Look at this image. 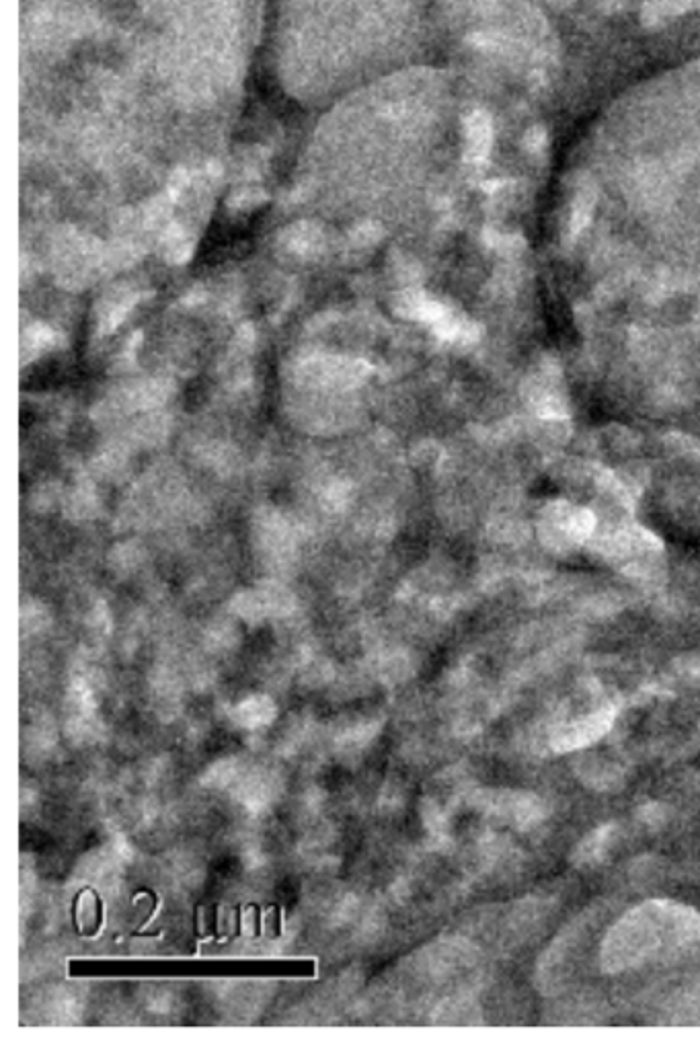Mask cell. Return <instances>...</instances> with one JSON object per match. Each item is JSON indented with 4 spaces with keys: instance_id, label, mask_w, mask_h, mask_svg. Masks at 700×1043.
Here are the masks:
<instances>
[{
    "instance_id": "cell-1",
    "label": "cell",
    "mask_w": 700,
    "mask_h": 1043,
    "mask_svg": "<svg viewBox=\"0 0 700 1043\" xmlns=\"http://www.w3.org/2000/svg\"><path fill=\"white\" fill-rule=\"evenodd\" d=\"M668 920V906L645 904L622 918L602 947V965L608 972H622L643 961L661 943Z\"/></svg>"
},
{
    "instance_id": "cell-2",
    "label": "cell",
    "mask_w": 700,
    "mask_h": 1043,
    "mask_svg": "<svg viewBox=\"0 0 700 1043\" xmlns=\"http://www.w3.org/2000/svg\"><path fill=\"white\" fill-rule=\"evenodd\" d=\"M614 707L600 709L588 717H581L577 721L561 725L551 738V746L555 752H573L579 748H586L592 742L606 736L608 729L614 721Z\"/></svg>"
},
{
    "instance_id": "cell-3",
    "label": "cell",
    "mask_w": 700,
    "mask_h": 1043,
    "mask_svg": "<svg viewBox=\"0 0 700 1043\" xmlns=\"http://www.w3.org/2000/svg\"><path fill=\"white\" fill-rule=\"evenodd\" d=\"M462 138L466 163L479 165L487 161L495 140L491 113L485 109H473L471 113H466L462 120Z\"/></svg>"
},
{
    "instance_id": "cell-4",
    "label": "cell",
    "mask_w": 700,
    "mask_h": 1043,
    "mask_svg": "<svg viewBox=\"0 0 700 1043\" xmlns=\"http://www.w3.org/2000/svg\"><path fill=\"white\" fill-rule=\"evenodd\" d=\"M694 7L696 0H645L641 9V23L647 29L664 27Z\"/></svg>"
},
{
    "instance_id": "cell-5",
    "label": "cell",
    "mask_w": 700,
    "mask_h": 1043,
    "mask_svg": "<svg viewBox=\"0 0 700 1043\" xmlns=\"http://www.w3.org/2000/svg\"><path fill=\"white\" fill-rule=\"evenodd\" d=\"M284 243L292 253L306 257L317 253L323 247V233L313 222H300L286 230Z\"/></svg>"
},
{
    "instance_id": "cell-6",
    "label": "cell",
    "mask_w": 700,
    "mask_h": 1043,
    "mask_svg": "<svg viewBox=\"0 0 700 1043\" xmlns=\"http://www.w3.org/2000/svg\"><path fill=\"white\" fill-rule=\"evenodd\" d=\"M171 397V384L165 380H146L128 393L132 409H154Z\"/></svg>"
},
{
    "instance_id": "cell-7",
    "label": "cell",
    "mask_w": 700,
    "mask_h": 1043,
    "mask_svg": "<svg viewBox=\"0 0 700 1043\" xmlns=\"http://www.w3.org/2000/svg\"><path fill=\"white\" fill-rule=\"evenodd\" d=\"M596 208V189L592 185H581L575 193L569 216V235L577 237L583 228L592 220Z\"/></svg>"
},
{
    "instance_id": "cell-8",
    "label": "cell",
    "mask_w": 700,
    "mask_h": 1043,
    "mask_svg": "<svg viewBox=\"0 0 700 1043\" xmlns=\"http://www.w3.org/2000/svg\"><path fill=\"white\" fill-rule=\"evenodd\" d=\"M612 826H604L600 830H596L590 838H586V842H581L579 851L575 853V861L583 867V865H594L598 863L604 853L608 851L610 846V840H612Z\"/></svg>"
},
{
    "instance_id": "cell-9",
    "label": "cell",
    "mask_w": 700,
    "mask_h": 1043,
    "mask_svg": "<svg viewBox=\"0 0 700 1043\" xmlns=\"http://www.w3.org/2000/svg\"><path fill=\"white\" fill-rule=\"evenodd\" d=\"M52 341H54V333L46 325H42V323L29 325L21 335V362L25 364L29 358L40 356L44 350H48Z\"/></svg>"
},
{
    "instance_id": "cell-10",
    "label": "cell",
    "mask_w": 700,
    "mask_h": 1043,
    "mask_svg": "<svg viewBox=\"0 0 700 1043\" xmlns=\"http://www.w3.org/2000/svg\"><path fill=\"white\" fill-rule=\"evenodd\" d=\"M193 253V243L183 233L181 226H167L163 233V257L171 263H185Z\"/></svg>"
},
{
    "instance_id": "cell-11",
    "label": "cell",
    "mask_w": 700,
    "mask_h": 1043,
    "mask_svg": "<svg viewBox=\"0 0 700 1043\" xmlns=\"http://www.w3.org/2000/svg\"><path fill=\"white\" fill-rule=\"evenodd\" d=\"M167 432H169L167 417L159 415V413H148L136 426L138 438L142 442H146V444L161 442L163 438H167Z\"/></svg>"
},
{
    "instance_id": "cell-12",
    "label": "cell",
    "mask_w": 700,
    "mask_h": 1043,
    "mask_svg": "<svg viewBox=\"0 0 700 1043\" xmlns=\"http://www.w3.org/2000/svg\"><path fill=\"white\" fill-rule=\"evenodd\" d=\"M95 510H97V499L89 489L74 491L66 501V512L74 520H87L95 514Z\"/></svg>"
},
{
    "instance_id": "cell-13",
    "label": "cell",
    "mask_w": 700,
    "mask_h": 1043,
    "mask_svg": "<svg viewBox=\"0 0 700 1043\" xmlns=\"http://www.w3.org/2000/svg\"><path fill=\"white\" fill-rule=\"evenodd\" d=\"M596 530V516L590 510H577L571 514L567 522V532L573 540H586Z\"/></svg>"
},
{
    "instance_id": "cell-14",
    "label": "cell",
    "mask_w": 700,
    "mask_h": 1043,
    "mask_svg": "<svg viewBox=\"0 0 700 1043\" xmlns=\"http://www.w3.org/2000/svg\"><path fill=\"white\" fill-rule=\"evenodd\" d=\"M349 501H352V487H349V483H345V481L331 483L323 493V504L331 512L345 510Z\"/></svg>"
},
{
    "instance_id": "cell-15",
    "label": "cell",
    "mask_w": 700,
    "mask_h": 1043,
    "mask_svg": "<svg viewBox=\"0 0 700 1043\" xmlns=\"http://www.w3.org/2000/svg\"><path fill=\"white\" fill-rule=\"evenodd\" d=\"M382 237V228L376 222H362L352 230V241L360 247L376 245Z\"/></svg>"
},
{
    "instance_id": "cell-16",
    "label": "cell",
    "mask_w": 700,
    "mask_h": 1043,
    "mask_svg": "<svg viewBox=\"0 0 700 1043\" xmlns=\"http://www.w3.org/2000/svg\"><path fill=\"white\" fill-rule=\"evenodd\" d=\"M549 144V132L544 126H532L528 128V132L524 134V148L528 152H542L544 148H547Z\"/></svg>"
},
{
    "instance_id": "cell-17",
    "label": "cell",
    "mask_w": 700,
    "mask_h": 1043,
    "mask_svg": "<svg viewBox=\"0 0 700 1043\" xmlns=\"http://www.w3.org/2000/svg\"><path fill=\"white\" fill-rule=\"evenodd\" d=\"M58 495H60V489L54 483H46V485H42L40 489L35 491L33 506L37 510H50L58 501Z\"/></svg>"
},
{
    "instance_id": "cell-18",
    "label": "cell",
    "mask_w": 700,
    "mask_h": 1043,
    "mask_svg": "<svg viewBox=\"0 0 700 1043\" xmlns=\"http://www.w3.org/2000/svg\"><path fill=\"white\" fill-rule=\"evenodd\" d=\"M265 200L263 193L259 191H253V189H247L243 193H239V196L232 198V208H239V210H249V208H255L257 204H261Z\"/></svg>"
},
{
    "instance_id": "cell-19",
    "label": "cell",
    "mask_w": 700,
    "mask_h": 1043,
    "mask_svg": "<svg viewBox=\"0 0 700 1043\" xmlns=\"http://www.w3.org/2000/svg\"><path fill=\"white\" fill-rule=\"evenodd\" d=\"M253 341H255V331H253L251 325H243V327L237 331V335H235V347H237V350H241V352L251 350Z\"/></svg>"
},
{
    "instance_id": "cell-20",
    "label": "cell",
    "mask_w": 700,
    "mask_h": 1043,
    "mask_svg": "<svg viewBox=\"0 0 700 1043\" xmlns=\"http://www.w3.org/2000/svg\"><path fill=\"white\" fill-rule=\"evenodd\" d=\"M694 9H698V11H700V0H696V7H694Z\"/></svg>"
}]
</instances>
